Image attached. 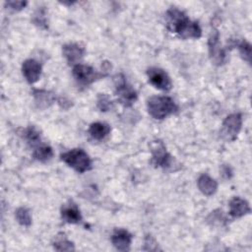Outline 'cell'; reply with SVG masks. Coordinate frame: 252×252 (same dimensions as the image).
<instances>
[{"mask_svg":"<svg viewBox=\"0 0 252 252\" xmlns=\"http://www.w3.org/2000/svg\"><path fill=\"white\" fill-rule=\"evenodd\" d=\"M28 2L27 1H15V0H10V1H7L6 2V5L14 10V11H20L22 9H24L26 6H27Z\"/></svg>","mask_w":252,"mask_h":252,"instance_id":"cell-25","label":"cell"},{"mask_svg":"<svg viewBox=\"0 0 252 252\" xmlns=\"http://www.w3.org/2000/svg\"><path fill=\"white\" fill-rule=\"evenodd\" d=\"M199 190L206 196H212L218 189V183L208 174H202L197 181Z\"/></svg>","mask_w":252,"mask_h":252,"instance_id":"cell-16","label":"cell"},{"mask_svg":"<svg viewBox=\"0 0 252 252\" xmlns=\"http://www.w3.org/2000/svg\"><path fill=\"white\" fill-rule=\"evenodd\" d=\"M32 156L36 160L45 162V161H48L53 157V151L51 147L47 145H41L34 150Z\"/></svg>","mask_w":252,"mask_h":252,"instance_id":"cell-19","label":"cell"},{"mask_svg":"<svg viewBox=\"0 0 252 252\" xmlns=\"http://www.w3.org/2000/svg\"><path fill=\"white\" fill-rule=\"evenodd\" d=\"M151 153H152V159L151 162L156 167H162L167 168L170 166L172 161V157L166 151L164 144L158 140L154 141L150 145Z\"/></svg>","mask_w":252,"mask_h":252,"instance_id":"cell-5","label":"cell"},{"mask_svg":"<svg viewBox=\"0 0 252 252\" xmlns=\"http://www.w3.org/2000/svg\"><path fill=\"white\" fill-rule=\"evenodd\" d=\"M24 136L26 138V140L32 145H37L40 141V134L39 132L36 130L35 127L33 126H30L27 129L24 130Z\"/></svg>","mask_w":252,"mask_h":252,"instance_id":"cell-22","label":"cell"},{"mask_svg":"<svg viewBox=\"0 0 252 252\" xmlns=\"http://www.w3.org/2000/svg\"><path fill=\"white\" fill-rule=\"evenodd\" d=\"M144 250H150V251L158 250V243L156 242V240L151 235H147L146 238H145Z\"/></svg>","mask_w":252,"mask_h":252,"instance_id":"cell-26","label":"cell"},{"mask_svg":"<svg viewBox=\"0 0 252 252\" xmlns=\"http://www.w3.org/2000/svg\"><path fill=\"white\" fill-rule=\"evenodd\" d=\"M61 159L79 173L88 171L92 167V160L89 155L82 149H73L62 154Z\"/></svg>","mask_w":252,"mask_h":252,"instance_id":"cell-3","label":"cell"},{"mask_svg":"<svg viewBox=\"0 0 252 252\" xmlns=\"http://www.w3.org/2000/svg\"><path fill=\"white\" fill-rule=\"evenodd\" d=\"M150 83L157 89L161 91H169L171 89V81L165 71L160 68L151 67L147 71Z\"/></svg>","mask_w":252,"mask_h":252,"instance_id":"cell-9","label":"cell"},{"mask_svg":"<svg viewBox=\"0 0 252 252\" xmlns=\"http://www.w3.org/2000/svg\"><path fill=\"white\" fill-rule=\"evenodd\" d=\"M209 54L214 64L220 66L226 61V49L221 48L220 44V34L218 30L214 29L211 32L208 40Z\"/></svg>","mask_w":252,"mask_h":252,"instance_id":"cell-7","label":"cell"},{"mask_svg":"<svg viewBox=\"0 0 252 252\" xmlns=\"http://www.w3.org/2000/svg\"><path fill=\"white\" fill-rule=\"evenodd\" d=\"M53 247L57 251H73L75 249L74 244L69 241L63 233H60L55 237V240L53 241Z\"/></svg>","mask_w":252,"mask_h":252,"instance_id":"cell-20","label":"cell"},{"mask_svg":"<svg viewBox=\"0 0 252 252\" xmlns=\"http://www.w3.org/2000/svg\"><path fill=\"white\" fill-rule=\"evenodd\" d=\"M73 76L75 80L83 86H88L96 81L97 79L105 76L101 73L95 71L92 66L84 65V64H76L73 67Z\"/></svg>","mask_w":252,"mask_h":252,"instance_id":"cell-8","label":"cell"},{"mask_svg":"<svg viewBox=\"0 0 252 252\" xmlns=\"http://www.w3.org/2000/svg\"><path fill=\"white\" fill-rule=\"evenodd\" d=\"M97 107L100 111H108L113 107V102L110 100L107 94H99L97 96Z\"/></svg>","mask_w":252,"mask_h":252,"instance_id":"cell-23","label":"cell"},{"mask_svg":"<svg viewBox=\"0 0 252 252\" xmlns=\"http://www.w3.org/2000/svg\"><path fill=\"white\" fill-rule=\"evenodd\" d=\"M229 46L237 47L241 57L244 60H246L248 63H250V61H251V44L248 41H246L245 39L234 40L233 42H231V44Z\"/></svg>","mask_w":252,"mask_h":252,"instance_id":"cell-18","label":"cell"},{"mask_svg":"<svg viewBox=\"0 0 252 252\" xmlns=\"http://www.w3.org/2000/svg\"><path fill=\"white\" fill-rule=\"evenodd\" d=\"M220 172H221V175L224 178H230L231 175H232V171H231L230 167L227 166V165H222L221 169H220Z\"/></svg>","mask_w":252,"mask_h":252,"instance_id":"cell-27","label":"cell"},{"mask_svg":"<svg viewBox=\"0 0 252 252\" xmlns=\"http://www.w3.org/2000/svg\"><path fill=\"white\" fill-rule=\"evenodd\" d=\"M115 93L119 101L125 106H131L137 100L136 91L126 82L125 77L122 74L116 75L114 78Z\"/></svg>","mask_w":252,"mask_h":252,"instance_id":"cell-4","label":"cell"},{"mask_svg":"<svg viewBox=\"0 0 252 252\" xmlns=\"http://www.w3.org/2000/svg\"><path fill=\"white\" fill-rule=\"evenodd\" d=\"M61 218L68 223H79L82 220L80 210L74 203H70L62 207Z\"/></svg>","mask_w":252,"mask_h":252,"instance_id":"cell-15","label":"cell"},{"mask_svg":"<svg viewBox=\"0 0 252 252\" xmlns=\"http://www.w3.org/2000/svg\"><path fill=\"white\" fill-rule=\"evenodd\" d=\"M250 213L248 202L239 197H234L229 202V214L233 218H241Z\"/></svg>","mask_w":252,"mask_h":252,"instance_id":"cell-14","label":"cell"},{"mask_svg":"<svg viewBox=\"0 0 252 252\" xmlns=\"http://www.w3.org/2000/svg\"><path fill=\"white\" fill-rule=\"evenodd\" d=\"M22 72L30 84H33L40 78L41 65L34 59H27L22 65Z\"/></svg>","mask_w":252,"mask_h":252,"instance_id":"cell-10","label":"cell"},{"mask_svg":"<svg viewBox=\"0 0 252 252\" xmlns=\"http://www.w3.org/2000/svg\"><path fill=\"white\" fill-rule=\"evenodd\" d=\"M165 24L167 29L176 33L179 37L199 38L202 35V30L197 22H192L182 11L171 7L165 13Z\"/></svg>","mask_w":252,"mask_h":252,"instance_id":"cell-1","label":"cell"},{"mask_svg":"<svg viewBox=\"0 0 252 252\" xmlns=\"http://www.w3.org/2000/svg\"><path fill=\"white\" fill-rule=\"evenodd\" d=\"M62 51L69 64H77L85 54V48L78 43L65 44L62 47Z\"/></svg>","mask_w":252,"mask_h":252,"instance_id":"cell-12","label":"cell"},{"mask_svg":"<svg viewBox=\"0 0 252 252\" xmlns=\"http://www.w3.org/2000/svg\"><path fill=\"white\" fill-rule=\"evenodd\" d=\"M111 242L117 250L126 251L131 245L132 234L126 229L116 228L111 235Z\"/></svg>","mask_w":252,"mask_h":252,"instance_id":"cell-11","label":"cell"},{"mask_svg":"<svg viewBox=\"0 0 252 252\" xmlns=\"http://www.w3.org/2000/svg\"><path fill=\"white\" fill-rule=\"evenodd\" d=\"M16 219L18 220V222L21 224V225H24V226H30L32 224V217H31V214L29 212L28 209L26 208H19L17 209L16 211Z\"/></svg>","mask_w":252,"mask_h":252,"instance_id":"cell-21","label":"cell"},{"mask_svg":"<svg viewBox=\"0 0 252 252\" xmlns=\"http://www.w3.org/2000/svg\"><path fill=\"white\" fill-rule=\"evenodd\" d=\"M242 117L240 113H232L226 116L223 120L220 135L226 141H234L237 138V135L241 129Z\"/></svg>","mask_w":252,"mask_h":252,"instance_id":"cell-6","label":"cell"},{"mask_svg":"<svg viewBox=\"0 0 252 252\" xmlns=\"http://www.w3.org/2000/svg\"><path fill=\"white\" fill-rule=\"evenodd\" d=\"M110 126L102 122H94L90 125L89 133L91 137L94 140H102L110 133Z\"/></svg>","mask_w":252,"mask_h":252,"instance_id":"cell-17","label":"cell"},{"mask_svg":"<svg viewBox=\"0 0 252 252\" xmlns=\"http://www.w3.org/2000/svg\"><path fill=\"white\" fill-rule=\"evenodd\" d=\"M33 23L41 28H46V19H45V14L44 10H38L34 16H33Z\"/></svg>","mask_w":252,"mask_h":252,"instance_id":"cell-24","label":"cell"},{"mask_svg":"<svg viewBox=\"0 0 252 252\" xmlns=\"http://www.w3.org/2000/svg\"><path fill=\"white\" fill-rule=\"evenodd\" d=\"M32 95H33V99L36 107L40 109H44L50 106L56 99L55 94L46 90L34 89L32 91Z\"/></svg>","mask_w":252,"mask_h":252,"instance_id":"cell-13","label":"cell"},{"mask_svg":"<svg viewBox=\"0 0 252 252\" xmlns=\"http://www.w3.org/2000/svg\"><path fill=\"white\" fill-rule=\"evenodd\" d=\"M147 108L150 115L158 120L164 119L178 109L174 100L166 95L151 96L147 101Z\"/></svg>","mask_w":252,"mask_h":252,"instance_id":"cell-2","label":"cell"}]
</instances>
